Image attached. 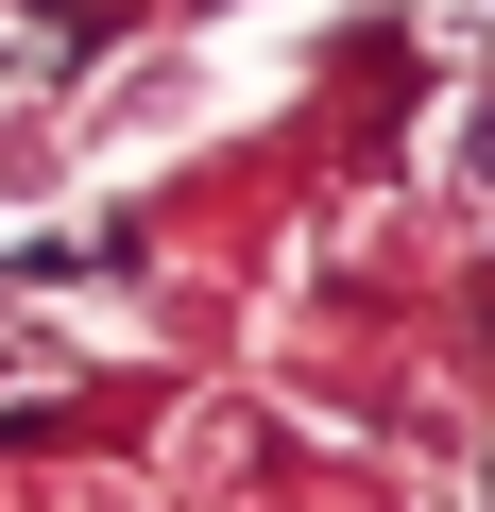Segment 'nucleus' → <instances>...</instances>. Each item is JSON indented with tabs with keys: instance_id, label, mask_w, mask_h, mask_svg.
I'll list each match as a JSON object with an SVG mask.
<instances>
[{
	"instance_id": "f257e3e1",
	"label": "nucleus",
	"mask_w": 495,
	"mask_h": 512,
	"mask_svg": "<svg viewBox=\"0 0 495 512\" xmlns=\"http://www.w3.org/2000/svg\"><path fill=\"white\" fill-rule=\"evenodd\" d=\"M461 188H478V205H495V103H478V120H461Z\"/></svg>"
}]
</instances>
